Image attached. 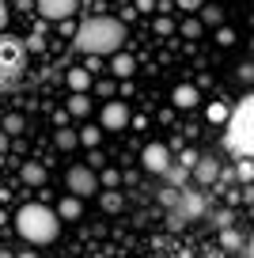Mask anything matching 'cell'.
Here are the masks:
<instances>
[{"instance_id":"3","label":"cell","mask_w":254,"mask_h":258,"mask_svg":"<svg viewBox=\"0 0 254 258\" xmlns=\"http://www.w3.org/2000/svg\"><path fill=\"white\" fill-rule=\"evenodd\" d=\"M228 148L235 156H254V95H246L235 110H228Z\"/></svg>"},{"instance_id":"19","label":"cell","mask_w":254,"mask_h":258,"mask_svg":"<svg viewBox=\"0 0 254 258\" xmlns=\"http://www.w3.org/2000/svg\"><path fill=\"white\" fill-rule=\"evenodd\" d=\"M186 175H190V167H182V163H171V167L163 171V178H167V186H178L182 190V182H186Z\"/></svg>"},{"instance_id":"43","label":"cell","mask_w":254,"mask_h":258,"mask_svg":"<svg viewBox=\"0 0 254 258\" xmlns=\"http://www.w3.org/2000/svg\"><path fill=\"white\" fill-rule=\"evenodd\" d=\"M4 19H8V12H4V0H0V31H4Z\"/></svg>"},{"instance_id":"35","label":"cell","mask_w":254,"mask_h":258,"mask_svg":"<svg viewBox=\"0 0 254 258\" xmlns=\"http://www.w3.org/2000/svg\"><path fill=\"white\" fill-rule=\"evenodd\" d=\"M23 46H27V49H34V53H42V49H46V38H42V34H31Z\"/></svg>"},{"instance_id":"11","label":"cell","mask_w":254,"mask_h":258,"mask_svg":"<svg viewBox=\"0 0 254 258\" xmlns=\"http://www.w3.org/2000/svg\"><path fill=\"white\" fill-rule=\"evenodd\" d=\"M171 103H175L178 110H194V106L201 103V88L198 84H178V88L171 91Z\"/></svg>"},{"instance_id":"44","label":"cell","mask_w":254,"mask_h":258,"mask_svg":"<svg viewBox=\"0 0 254 258\" xmlns=\"http://www.w3.org/2000/svg\"><path fill=\"white\" fill-rule=\"evenodd\" d=\"M0 258H16V254H12V250H0Z\"/></svg>"},{"instance_id":"47","label":"cell","mask_w":254,"mask_h":258,"mask_svg":"<svg viewBox=\"0 0 254 258\" xmlns=\"http://www.w3.org/2000/svg\"><path fill=\"white\" fill-rule=\"evenodd\" d=\"M250 46H254V42H250Z\"/></svg>"},{"instance_id":"37","label":"cell","mask_w":254,"mask_h":258,"mask_svg":"<svg viewBox=\"0 0 254 258\" xmlns=\"http://www.w3.org/2000/svg\"><path fill=\"white\" fill-rule=\"evenodd\" d=\"M175 4H178V8H182V12H198L201 4H205V0H175Z\"/></svg>"},{"instance_id":"5","label":"cell","mask_w":254,"mask_h":258,"mask_svg":"<svg viewBox=\"0 0 254 258\" xmlns=\"http://www.w3.org/2000/svg\"><path fill=\"white\" fill-rule=\"evenodd\" d=\"M65 186H69V194H76V198H95V171L88 167V163H76V167H69V175H65Z\"/></svg>"},{"instance_id":"36","label":"cell","mask_w":254,"mask_h":258,"mask_svg":"<svg viewBox=\"0 0 254 258\" xmlns=\"http://www.w3.org/2000/svg\"><path fill=\"white\" fill-rule=\"evenodd\" d=\"M103 163H106V156L99 152V148H91V156H88V167H91V171H99Z\"/></svg>"},{"instance_id":"42","label":"cell","mask_w":254,"mask_h":258,"mask_svg":"<svg viewBox=\"0 0 254 258\" xmlns=\"http://www.w3.org/2000/svg\"><path fill=\"white\" fill-rule=\"evenodd\" d=\"M16 8H19V12H31V8H34V0H16Z\"/></svg>"},{"instance_id":"23","label":"cell","mask_w":254,"mask_h":258,"mask_svg":"<svg viewBox=\"0 0 254 258\" xmlns=\"http://www.w3.org/2000/svg\"><path fill=\"white\" fill-rule=\"evenodd\" d=\"M205 118L213 121V125H224V121H228V103H209L205 106Z\"/></svg>"},{"instance_id":"39","label":"cell","mask_w":254,"mask_h":258,"mask_svg":"<svg viewBox=\"0 0 254 258\" xmlns=\"http://www.w3.org/2000/svg\"><path fill=\"white\" fill-rule=\"evenodd\" d=\"M8 145H12V137H8V133H4V129H0V156L8 152Z\"/></svg>"},{"instance_id":"7","label":"cell","mask_w":254,"mask_h":258,"mask_svg":"<svg viewBox=\"0 0 254 258\" xmlns=\"http://www.w3.org/2000/svg\"><path fill=\"white\" fill-rule=\"evenodd\" d=\"M34 8H38V16L42 19H72L76 16V8H80V0H34Z\"/></svg>"},{"instance_id":"21","label":"cell","mask_w":254,"mask_h":258,"mask_svg":"<svg viewBox=\"0 0 254 258\" xmlns=\"http://www.w3.org/2000/svg\"><path fill=\"white\" fill-rule=\"evenodd\" d=\"M76 137H80V145H84V148H99V141H103V129H95V125H84V129L76 133Z\"/></svg>"},{"instance_id":"32","label":"cell","mask_w":254,"mask_h":258,"mask_svg":"<svg viewBox=\"0 0 254 258\" xmlns=\"http://www.w3.org/2000/svg\"><path fill=\"white\" fill-rule=\"evenodd\" d=\"M175 31V19L171 16H156V34H171Z\"/></svg>"},{"instance_id":"41","label":"cell","mask_w":254,"mask_h":258,"mask_svg":"<svg viewBox=\"0 0 254 258\" xmlns=\"http://www.w3.org/2000/svg\"><path fill=\"white\" fill-rule=\"evenodd\" d=\"M243 250H246V258H254V232H250V239L243 243Z\"/></svg>"},{"instance_id":"10","label":"cell","mask_w":254,"mask_h":258,"mask_svg":"<svg viewBox=\"0 0 254 258\" xmlns=\"http://www.w3.org/2000/svg\"><path fill=\"white\" fill-rule=\"evenodd\" d=\"M190 175H194L198 186H213L216 178H220V163H216L213 156H198V163L190 167Z\"/></svg>"},{"instance_id":"18","label":"cell","mask_w":254,"mask_h":258,"mask_svg":"<svg viewBox=\"0 0 254 258\" xmlns=\"http://www.w3.org/2000/svg\"><path fill=\"white\" fill-rule=\"evenodd\" d=\"M198 12H201V16H198L201 27H220V23H224V12L216 8V4H201Z\"/></svg>"},{"instance_id":"38","label":"cell","mask_w":254,"mask_h":258,"mask_svg":"<svg viewBox=\"0 0 254 258\" xmlns=\"http://www.w3.org/2000/svg\"><path fill=\"white\" fill-rule=\"evenodd\" d=\"M95 91H99V95H106V99H110V95H114V84H110V80H99V84H95Z\"/></svg>"},{"instance_id":"6","label":"cell","mask_w":254,"mask_h":258,"mask_svg":"<svg viewBox=\"0 0 254 258\" xmlns=\"http://www.w3.org/2000/svg\"><path fill=\"white\" fill-rule=\"evenodd\" d=\"M141 167L148 171V175H163V171L171 167V148H167L163 141L144 145V148H141Z\"/></svg>"},{"instance_id":"25","label":"cell","mask_w":254,"mask_h":258,"mask_svg":"<svg viewBox=\"0 0 254 258\" xmlns=\"http://www.w3.org/2000/svg\"><path fill=\"white\" fill-rule=\"evenodd\" d=\"M23 125H27V121H23V114H8V118H4V125H0V129H4L8 137H16V133H23Z\"/></svg>"},{"instance_id":"15","label":"cell","mask_w":254,"mask_h":258,"mask_svg":"<svg viewBox=\"0 0 254 258\" xmlns=\"http://www.w3.org/2000/svg\"><path fill=\"white\" fill-rule=\"evenodd\" d=\"M99 205H103L106 213H121V209H125V194H121L118 186H106V194L99 198Z\"/></svg>"},{"instance_id":"8","label":"cell","mask_w":254,"mask_h":258,"mask_svg":"<svg viewBox=\"0 0 254 258\" xmlns=\"http://www.w3.org/2000/svg\"><path fill=\"white\" fill-rule=\"evenodd\" d=\"M99 121H103V129H110V133H121V129L133 121V114H129L125 103H106L103 114H99Z\"/></svg>"},{"instance_id":"2","label":"cell","mask_w":254,"mask_h":258,"mask_svg":"<svg viewBox=\"0 0 254 258\" xmlns=\"http://www.w3.org/2000/svg\"><path fill=\"white\" fill-rule=\"evenodd\" d=\"M16 232L23 235L31 247H46V243H53L57 235H61V217H57L49 205L31 202V205H23V209L16 213Z\"/></svg>"},{"instance_id":"13","label":"cell","mask_w":254,"mask_h":258,"mask_svg":"<svg viewBox=\"0 0 254 258\" xmlns=\"http://www.w3.org/2000/svg\"><path fill=\"white\" fill-rule=\"evenodd\" d=\"M57 217L61 220H80V213H84V198H76V194H65L61 202H57Z\"/></svg>"},{"instance_id":"22","label":"cell","mask_w":254,"mask_h":258,"mask_svg":"<svg viewBox=\"0 0 254 258\" xmlns=\"http://www.w3.org/2000/svg\"><path fill=\"white\" fill-rule=\"evenodd\" d=\"M53 145L61 148V152H72V148L80 145V137L72 133V129H61V133H53Z\"/></svg>"},{"instance_id":"45","label":"cell","mask_w":254,"mask_h":258,"mask_svg":"<svg viewBox=\"0 0 254 258\" xmlns=\"http://www.w3.org/2000/svg\"><path fill=\"white\" fill-rule=\"evenodd\" d=\"M16 258H38V254H31V250H27V254H16Z\"/></svg>"},{"instance_id":"4","label":"cell","mask_w":254,"mask_h":258,"mask_svg":"<svg viewBox=\"0 0 254 258\" xmlns=\"http://www.w3.org/2000/svg\"><path fill=\"white\" fill-rule=\"evenodd\" d=\"M23 69H27V46H23V38L0 31V91L19 88Z\"/></svg>"},{"instance_id":"17","label":"cell","mask_w":254,"mask_h":258,"mask_svg":"<svg viewBox=\"0 0 254 258\" xmlns=\"http://www.w3.org/2000/svg\"><path fill=\"white\" fill-rule=\"evenodd\" d=\"M69 114H72V118H88V114H91V99H88V91H72V99H69Z\"/></svg>"},{"instance_id":"14","label":"cell","mask_w":254,"mask_h":258,"mask_svg":"<svg viewBox=\"0 0 254 258\" xmlns=\"http://www.w3.org/2000/svg\"><path fill=\"white\" fill-rule=\"evenodd\" d=\"M65 80H69V88H72V91H88L91 84H95V76H91L88 69L80 64V69H69V76H65Z\"/></svg>"},{"instance_id":"33","label":"cell","mask_w":254,"mask_h":258,"mask_svg":"<svg viewBox=\"0 0 254 258\" xmlns=\"http://www.w3.org/2000/svg\"><path fill=\"white\" fill-rule=\"evenodd\" d=\"M99 171H103V182H106V186H118V182H121V171H118V167H99Z\"/></svg>"},{"instance_id":"16","label":"cell","mask_w":254,"mask_h":258,"mask_svg":"<svg viewBox=\"0 0 254 258\" xmlns=\"http://www.w3.org/2000/svg\"><path fill=\"white\" fill-rule=\"evenodd\" d=\"M19 178H23L27 186H46V167H42V163H23V167H19Z\"/></svg>"},{"instance_id":"1","label":"cell","mask_w":254,"mask_h":258,"mask_svg":"<svg viewBox=\"0 0 254 258\" xmlns=\"http://www.w3.org/2000/svg\"><path fill=\"white\" fill-rule=\"evenodd\" d=\"M72 42H76L80 53H99V57H110L114 49H125V23L110 16H95V19H84V23L72 31Z\"/></svg>"},{"instance_id":"30","label":"cell","mask_w":254,"mask_h":258,"mask_svg":"<svg viewBox=\"0 0 254 258\" xmlns=\"http://www.w3.org/2000/svg\"><path fill=\"white\" fill-rule=\"evenodd\" d=\"M216 42H220V46H235V31H231V27H216Z\"/></svg>"},{"instance_id":"27","label":"cell","mask_w":254,"mask_h":258,"mask_svg":"<svg viewBox=\"0 0 254 258\" xmlns=\"http://www.w3.org/2000/svg\"><path fill=\"white\" fill-rule=\"evenodd\" d=\"M213 224H216V228H231V224H235V209H228V205H224V209H216V213H213Z\"/></svg>"},{"instance_id":"34","label":"cell","mask_w":254,"mask_h":258,"mask_svg":"<svg viewBox=\"0 0 254 258\" xmlns=\"http://www.w3.org/2000/svg\"><path fill=\"white\" fill-rule=\"evenodd\" d=\"M198 156H201L198 148H186V145H182V160H178V163H182V167H194V163H198Z\"/></svg>"},{"instance_id":"24","label":"cell","mask_w":254,"mask_h":258,"mask_svg":"<svg viewBox=\"0 0 254 258\" xmlns=\"http://www.w3.org/2000/svg\"><path fill=\"white\" fill-rule=\"evenodd\" d=\"M235 178H239V182H254V156H243V160H239Z\"/></svg>"},{"instance_id":"9","label":"cell","mask_w":254,"mask_h":258,"mask_svg":"<svg viewBox=\"0 0 254 258\" xmlns=\"http://www.w3.org/2000/svg\"><path fill=\"white\" fill-rule=\"evenodd\" d=\"M178 213H182L186 220H201L205 217V194H198V190H178V205H175Z\"/></svg>"},{"instance_id":"46","label":"cell","mask_w":254,"mask_h":258,"mask_svg":"<svg viewBox=\"0 0 254 258\" xmlns=\"http://www.w3.org/2000/svg\"><path fill=\"white\" fill-rule=\"evenodd\" d=\"M250 23H254V16H250Z\"/></svg>"},{"instance_id":"28","label":"cell","mask_w":254,"mask_h":258,"mask_svg":"<svg viewBox=\"0 0 254 258\" xmlns=\"http://www.w3.org/2000/svg\"><path fill=\"white\" fill-rule=\"evenodd\" d=\"M186 224H190V220H186L178 209H167V232H182Z\"/></svg>"},{"instance_id":"40","label":"cell","mask_w":254,"mask_h":258,"mask_svg":"<svg viewBox=\"0 0 254 258\" xmlns=\"http://www.w3.org/2000/svg\"><path fill=\"white\" fill-rule=\"evenodd\" d=\"M156 8V0H137V12H152Z\"/></svg>"},{"instance_id":"29","label":"cell","mask_w":254,"mask_h":258,"mask_svg":"<svg viewBox=\"0 0 254 258\" xmlns=\"http://www.w3.org/2000/svg\"><path fill=\"white\" fill-rule=\"evenodd\" d=\"M159 205H163V209H175V205H178V186H167V190H159Z\"/></svg>"},{"instance_id":"20","label":"cell","mask_w":254,"mask_h":258,"mask_svg":"<svg viewBox=\"0 0 254 258\" xmlns=\"http://www.w3.org/2000/svg\"><path fill=\"white\" fill-rule=\"evenodd\" d=\"M220 232H224V235H220L224 250H243V243H246V239H243V232H235V228H220Z\"/></svg>"},{"instance_id":"12","label":"cell","mask_w":254,"mask_h":258,"mask_svg":"<svg viewBox=\"0 0 254 258\" xmlns=\"http://www.w3.org/2000/svg\"><path fill=\"white\" fill-rule=\"evenodd\" d=\"M110 73L118 76V80H129V76L137 73V57L125 53V49H114L110 53Z\"/></svg>"},{"instance_id":"31","label":"cell","mask_w":254,"mask_h":258,"mask_svg":"<svg viewBox=\"0 0 254 258\" xmlns=\"http://www.w3.org/2000/svg\"><path fill=\"white\" fill-rule=\"evenodd\" d=\"M235 76H239V84H246V88H250V84H254V64H239V69H235Z\"/></svg>"},{"instance_id":"26","label":"cell","mask_w":254,"mask_h":258,"mask_svg":"<svg viewBox=\"0 0 254 258\" xmlns=\"http://www.w3.org/2000/svg\"><path fill=\"white\" fill-rule=\"evenodd\" d=\"M178 31H182V38H201V31H205V27H201V19H182V23H178Z\"/></svg>"}]
</instances>
